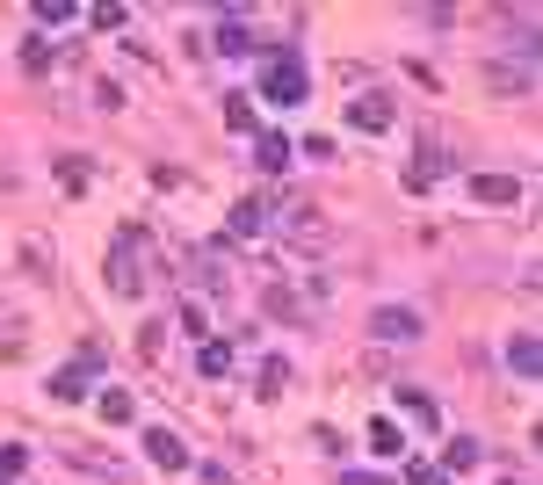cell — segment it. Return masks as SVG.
Masks as SVG:
<instances>
[{
  "instance_id": "cell-24",
  "label": "cell",
  "mask_w": 543,
  "mask_h": 485,
  "mask_svg": "<svg viewBox=\"0 0 543 485\" xmlns=\"http://www.w3.org/2000/svg\"><path fill=\"white\" fill-rule=\"evenodd\" d=\"M58 181H66V196H80V189H87V160H66V167H58Z\"/></svg>"
},
{
  "instance_id": "cell-21",
  "label": "cell",
  "mask_w": 543,
  "mask_h": 485,
  "mask_svg": "<svg viewBox=\"0 0 543 485\" xmlns=\"http://www.w3.org/2000/svg\"><path fill=\"white\" fill-rule=\"evenodd\" d=\"M22 73H51V44H44V37L22 44Z\"/></svg>"
},
{
  "instance_id": "cell-5",
  "label": "cell",
  "mask_w": 543,
  "mask_h": 485,
  "mask_svg": "<svg viewBox=\"0 0 543 485\" xmlns=\"http://www.w3.org/2000/svg\"><path fill=\"white\" fill-rule=\"evenodd\" d=\"M370 333H377V341H420V312L413 305H377Z\"/></svg>"
},
{
  "instance_id": "cell-7",
  "label": "cell",
  "mask_w": 543,
  "mask_h": 485,
  "mask_svg": "<svg viewBox=\"0 0 543 485\" xmlns=\"http://www.w3.org/2000/svg\"><path fill=\"white\" fill-rule=\"evenodd\" d=\"M471 196L486 210H507V203H522V181L515 174H471Z\"/></svg>"
},
{
  "instance_id": "cell-4",
  "label": "cell",
  "mask_w": 543,
  "mask_h": 485,
  "mask_svg": "<svg viewBox=\"0 0 543 485\" xmlns=\"http://www.w3.org/2000/svg\"><path fill=\"white\" fill-rule=\"evenodd\" d=\"M442 174H457V145H442V138H428L413 153V167H406V189H435Z\"/></svg>"
},
{
  "instance_id": "cell-25",
  "label": "cell",
  "mask_w": 543,
  "mask_h": 485,
  "mask_svg": "<svg viewBox=\"0 0 543 485\" xmlns=\"http://www.w3.org/2000/svg\"><path fill=\"white\" fill-rule=\"evenodd\" d=\"M37 22H51V29H58V22H73V8H66V0H37Z\"/></svg>"
},
{
  "instance_id": "cell-3",
  "label": "cell",
  "mask_w": 543,
  "mask_h": 485,
  "mask_svg": "<svg viewBox=\"0 0 543 485\" xmlns=\"http://www.w3.org/2000/svg\"><path fill=\"white\" fill-rule=\"evenodd\" d=\"M95 377H102V348L87 341V348H80V362L51 370V399H58V406H73V399H87V384H95Z\"/></svg>"
},
{
  "instance_id": "cell-10",
  "label": "cell",
  "mask_w": 543,
  "mask_h": 485,
  "mask_svg": "<svg viewBox=\"0 0 543 485\" xmlns=\"http://www.w3.org/2000/svg\"><path fill=\"white\" fill-rule=\"evenodd\" d=\"M348 124H355V131H391V102H384V95H355Z\"/></svg>"
},
{
  "instance_id": "cell-26",
  "label": "cell",
  "mask_w": 543,
  "mask_h": 485,
  "mask_svg": "<svg viewBox=\"0 0 543 485\" xmlns=\"http://www.w3.org/2000/svg\"><path fill=\"white\" fill-rule=\"evenodd\" d=\"M181 326H189V333H203V341H210V312H203V305H181Z\"/></svg>"
},
{
  "instance_id": "cell-18",
  "label": "cell",
  "mask_w": 543,
  "mask_h": 485,
  "mask_svg": "<svg viewBox=\"0 0 543 485\" xmlns=\"http://www.w3.org/2000/svg\"><path fill=\"white\" fill-rule=\"evenodd\" d=\"M478 457H486V449H478L471 435H457V442H449V457H442V464H449V471H471Z\"/></svg>"
},
{
  "instance_id": "cell-22",
  "label": "cell",
  "mask_w": 543,
  "mask_h": 485,
  "mask_svg": "<svg viewBox=\"0 0 543 485\" xmlns=\"http://www.w3.org/2000/svg\"><path fill=\"white\" fill-rule=\"evenodd\" d=\"M225 124L232 131H254V102L247 95H225Z\"/></svg>"
},
{
  "instance_id": "cell-28",
  "label": "cell",
  "mask_w": 543,
  "mask_h": 485,
  "mask_svg": "<svg viewBox=\"0 0 543 485\" xmlns=\"http://www.w3.org/2000/svg\"><path fill=\"white\" fill-rule=\"evenodd\" d=\"M341 485H391V478H377V471H348Z\"/></svg>"
},
{
  "instance_id": "cell-15",
  "label": "cell",
  "mask_w": 543,
  "mask_h": 485,
  "mask_svg": "<svg viewBox=\"0 0 543 485\" xmlns=\"http://www.w3.org/2000/svg\"><path fill=\"white\" fill-rule=\"evenodd\" d=\"M283 384H290V362H283V355H268V362H261V377H254V391H261V399H276Z\"/></svg>"
},
{
  "instance_id": "cell-13",
  "label": "cell",
  "mask_w": 543,
  "mask_h": 485,
  "mask_svg": "<svg viewBox=\"0 0 543 485\" xmlns=\"http://www.w3.org/2000/svg\"><path fill=\"white\" fill-rule=\"evenodd\" d=\"M370 449H377V457H399V449H406V435H399V420H370Z\"/></svg>"
},
{
  "instance_id": "cell-27",
  "label": "cell",
  "mask_w": 543,
  "mask_h": 485,
  "mask_svg": "<svg viewBox=\"0 0 543 485\" xmlns=\"http://www.w3.org/2000/svg\"><path fill=\"white\" fill-rule=\"evenodd\" d=\"M406 485H442V471L435 464H406Z\"/></svg>"
},
{
  "instance_id": "cell-12",
  "label": "cell",
  "mask_w": 543,
  "mask_h": 485,
  "mask_svg": "<svg viewBox=\"0 0 543 485\" xmlns=\"http://www.w3.org/2000/svg\"><path fill=\"white\" fill-rule=\"evenodd\" d=\"M290 145H297V138H283V131H261V138H254V160H261L268 174H276V167H290Z\"/></svg>"
},
{
  "instance_id": "cell-8",
  "label": "cell",
  "mask_w": 543,
  "mask_h": 485,
  "mask_svg": "<svg viewBox=\"0 0 543 485\" xmlns=\"http://www.w3.org/2000/svg\"><path fill=\"white\" fill-rule=\"evenodd\" d=\"M145 457H153L160 471H181V464H189V449H181V435H167V428H145Z\"/></svg>"
},
{
  "instance_id": "cell-14",
  "label": "cell",
  "mask_w": 543,
  "mask_h": 485,
  "mask_svg": "<svg viewBox=\"0 0 543 485\" xmlns=\"http://www.w3.org/2000/svg\"><path fill=\"white\" fill-rule=\"evenodd\" d=\"M225 370H232V348L225 341H203L196 348V377H225Z\"/></svg>"
},
{
  "instance_id": "cell-23",
  "label": "cell",
  "mask_w": 543,
  "mask_h": 485,
  "mask_svg": "<svg viewBox=\"0 0 543 485\" xmlns=\"http://www.w3.org/2000/svg\"><path fill=\"white\" fill-rule=\"evenodd\" d=\"M15 348H22V319L0 312V355H15Z\"/></svg>"
},
{
  "instance_id": "cell-6",
  "label": "cell",
  "mask_w": 543,
  "mask_h": 485,
  "mask_svg": "<svg viewBox=\"0 0 543 485\" xmlns=\"http://www.w3.org/2000/svg\"><path fill=\"white\" fill-rule=\"evenodd\" d=\"M507 370H515L522 384L543 377V348H536V333H529V326H522V333H507Z\"/></svg>"
},
{
  "instance_id": "cell-17",
  "label": "cell",
  "mask_w": 543,
  "mask_h": 485,
  "mask_svg": "<svg viewBox=\"0 0 543 485\" xmlns=\"http://www.w3.org/2000/svg\"><path fill=\"white\" fill-rule=\"evenodd\" d=\"M29 471V442H8V449H0V485H15Z\"/></svg>"
},
{
  "instance_id": "cell-1",
  "label": "cell",
  "mask_w": 543,
  "mask_h": 485,
  "mask_svg": "<svg viewBox=\"0 0 543 485\" xmlns=\"http://www.w3.org/2000/svg\"><path fill=\"white\" fill-rule=\"evenodd\" d=\"M138 247H145V225H124V232H116V247H109V290H116V297H145V261H138Z\"/></svg>"
},
{
  "instance_id": "cell-20",
  "label": "cell",
  "mask_w": 543,
  "mask_h": 485,
  "mask_svg": "<svg viewBox=\"0 0 543 485\" xmlns=\"http://www.w3.org/2000/svg\"><path fill=\"white\" fill-rule=\"evenodd\" d=\"M493 87L500 95H529V66H493Z\"/></svg>"
},
{
  "instance_id": "cell-19",
  "label": "cell",
  "mask_w": 543,
  "mask_h": 485,
  "mask_svg": "<svg viewBox=\"0 0 543 485\" xmlns=\"http://www.w3.org/2000/svg\"><path fill=\"white\" fill-rule=\"evenodd\" d=\"M218 51H254V37H247V22H239V15H225V29H218Z\"/></svg>"
},
{
  "instance_id": "cell-2",
  "label": "cell",
  "mask_w": 543,
  "mask_h": 485,
  "mask_svg": "<svg viewBox=\"0 0 543 485\" xmlns=\"http://www.w3.org/2000/svg\"><path fill=\"white\" fill-rule=\"evenodd\" d=\"M261 95H268V102H305V95H312V73H305V58L276 51V58H268V73H261Z\"/></svg>"
},
{
  "instance_id": "cell-9",
  "label": "cell",
  "mask_w": 543,
  "mask_h": 485,
  "mask_svg": "<svg viewBox=\"0 0 543 485\" xmlns=\"http://www.w3.org/2000/svg\"><path fill=\"white\" fill-rule=\"evenodd\" d=\"M261 232H268V203H232L225 239H261Z\"/></svg>"
},
{
  "instance_id": "cell-11",
  "label": "cell",
  "mask_w": 543,
  "mask_h": 485,
  "mask_svg": "<svg viewBox=\"0 0 543 485\" xmlns=\"http://www.w3.org/2000/svg\"><path fill=\"white\" fill-rule=\"evenodd\" d=\"M283 225L305 239V247H319V239H326V218H319V210H305V203H290V210H283Z\"/></svg>"
},
{
  "instance_id": "cell-16",
  "label": "cell",
  "mask_w": 543,
  "mask_h": 485,
  "mask_svg": "<svg viewBox=\"0 0 543 485\" xmlns=\"http://www.w3.org/2000/svg\"><path fill=\"white\" fill-rule=\"evenodd\" d=\"M95 413L109 420V428H124V420H131L138 406H131V391H102V399H95Z\"/></svg>"
}]
</instances>
